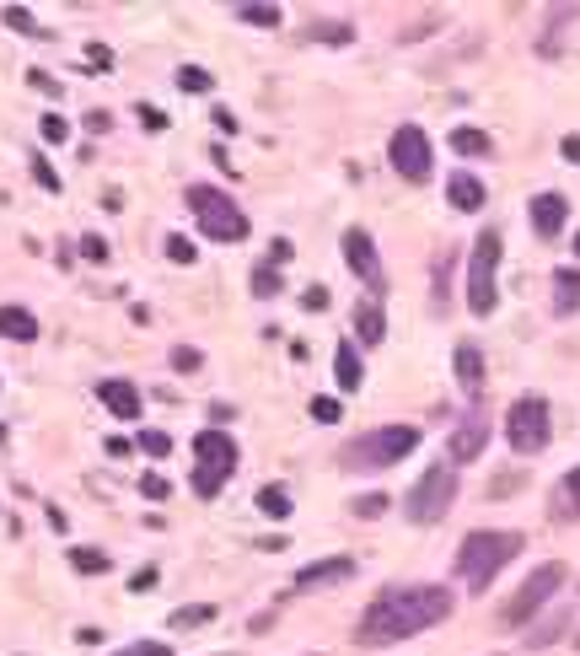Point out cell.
<instances>
[{
	"label": "cell",
	"mask_w": 580,
	"mask_h": 656,
	"mask_svg": "<svg viewBox=\"0 0 580 656\" xmlns=\"http://www.w3.org/2000/svg\"><path fill=\"white\" fill-rule=\"evenodd\" d=\"M441 619H452L446 587H393L361 614V646H397L420 629H435Z\"/></svg>",
	"instance_id": "cell-1"
},
{
	"label": "cell",
	"mask_w": 580,
	"mask_h": 656,
	"mask_svg": "<svg viewBox=\"0 0 580 656\" xmlns=\"http://www.w3.org/2000/svg\"><path fill=\"white\" fill-rule=\"evenodd\" d=\"M521 549H527V538L521 532H494V528H479L468 532L458 544V576L468 593H489V581L505 570V565L517 560Z\"/></svg>",
	"instance_id": "cell-2"
},
{
	"label": "cell",
	"mask_w": 580,
	"mask_h": 656,
	"mask_svg": "<svg viewBox=\"0 0 580 656\" xmlns=\"http://www.w3.org/2000/svg\"><path fill=\"white\" fill-rule=\"evenodd\" d=\"M414 447H420V425H376V431H366V437H355L344 447V469L350 473L393 469Z\"/></svg>",
	"instance_id": "cell-3"
},
{
	"label": "cell",
	"mask_w": 580,
	"mask_h": 656,
	"mask_svg": "<svg viewBox=\"0 0 580 656\" xmlns=\"http://www.w3.org/2000/svg\"><path fill=\"white\" fill-rule=\"evenodd\" d=\"M188 210H194V221L205 226V237H210V243H243L247 232H253L247 210L232 199V194H226V188L194 184V188H188Z\"/></svg>",
	"instance_id": "cell-4"
},
{
	"label": "cell",
	"mask_w": 580,
	"mask_h": 656,
	"mask_svg": "<svg viewBox=\"0 0 580 656\" xmlns=\"http://www.w3.org/2000/svg\"><path fill=\"white\" fill-rule=\"evenodd\" d=\"M494 302H500V232L484 226L473 253H468V313L489 317Z\"/></svg>",
	"instance_id": "cell-5"
},
{
	"label": "cell",
	"mask_w": 580,
	"mask_h": 656,
	"mask_svg": "<svg viewBox=\"0 0 580 656\" xmlns=\"http://www.w3.org/2000/svg\"><path fill=\"white\" fill-rule=\"evenodd\" d=\"M237 473V441L226 437V431H199L194 437V496H220L226 490V479Z\"/></svg>",
	"instance_id": "cell-6"
},
{
	"label": "cell",
	"mask_w": 580,
	"mask_h": 656,
	"mask_svg": "<svg viewBox=\"0 0 580 656\" xmlns=\"http://www.w3.org/2000/svg\"><path fill=\"white\" fill-rule=\"evenodd\" d=\"M452 500H458V469H452V463H435V469H425L420 484L409 490V522H414V528L441 522V517L452 511Z\"/></svg>",
	"instance_id": "cell-7"
},
{
	"label": "cell",
	"mask_w": 580,
	"mask_h": 656,
	"mask_svg": "<svg viewBox=\"0 0 580 656\" xmlns=\"http://www.w3.org/2000/svg\"><path fill=\"white\" fill-rule=\"evenodd\" d=\"M553 437V414H549V399H538V393H527L517 404L505 409V441L517 447L521 458H532V452H543Z\"/></svg>",
	"instance_id": "cell-8"
},
{
	"label": "cell",
	"mask_w": 580,
	"mask_h": 656,
	"mask_svg": "<svg viewBox=\"0 0 580 656\" xmlns=\"http://www.w3.org/2000/svg\"><path fill=\"white\" fill-rule=\"evenodd\" d=\"M564 587V565L549 560V565H538L527 581H521V593L505 603V625H532L543 608H549V597Z\"/></svg>",
	"instance_id": "cell-9"
},
{
	"label": "cell",
	"mask_w": 580,
	"mask_h": 656,
	"mask_svg": "<svg viewBox=\"0 0 580 656\" xmlns=\"http://www.w3.org/2000/svg\"><path fill=\"white\" fill-rule=\"evenodd\" d=\"M387 157H393L397 178H409V184H425L430 167H435V157H430V140H425V129H420V125H397Z\"/></svg>",
	"instance_id": "cell-10"
},
{
	"label": "cell",
	"mask_w": 580,
	"mask_h": 656,
	"mask_svg": "<svg viewBox=\"0 0 580 656\" xmlns=\"http://www.w3.org/2000/svg\"><path fill=\"white\" fill-rule=\"evenodd\" d=\"M344 264L361 275L366 285H382V258H376V243H371V232H361V226H350L344 232Z\"/></svg>",
	"instance_id": "cell-11"
},
{
	"label": "cell",
	"mask_w": 580,
	"mask_h": 656,
	"mask_svg": "<svg viewBox=\"0 0 580 656\" xmlns=\"http://www.w3.org/2000/svg\"><path fill=\"white\" fill-rule=\"evenodd\" d=\"M484 441H489L484 409H468L458 420V431H452V458H458V463H473V458L484 452Z\"/></svg>",
	"instance_id": "cell-12"
},
{
	"label": "cell",
	"mask_w": 580,
	"mask_h": 656,
	"mask_svg": "<svg viewBox=\"0 0 580 656\" xmlns=\"http://www.w3.org/2000/svg\"><path fill=\"white\" fill-rule=\"evenodd\" d=\"M355 576V560L350 555H334V560H317V565H306V570H296V593H312V587H323V581H350Z\"/></svg>",
	"instance_id": "cell-13"
},
{
	"label": "cell",
	"mask_w": 580,
	"mask_h": 656,
	"mask_svg": "<svg viewBox=\"0 0 580 656\" xmlns=\"http://www.w3.org/2000/svg\"><path fill=\"white\" fill-rule=\"evenodd\" d=\"M564 216H570L564 194H538V199H532V232H538V237H559V232H564Z\"/></svg>",
	"instance_id": "cell-14"
},
{
	"label": "cell",
	"mask_w": 580,
	"mask_h": 656,
	"mask_svg": "<svg viewBox=\"0 0 580 656\" xmlns=\"http://www.w3.org/2000/svg\"><path fill=\"white\" fill-rule=\"evenodd\" d=\"M97 399L114 409L119 420H140V393H135V382H124V376H108V382H97Z\"/></svg>",
	"instance_id": "cell-15"
},
{
	"label": "cell",
	"mask_w": 580,
	"mask_h": 656,
	"mask_svg": "<svg viewBox=\"0 0 580 656\" xmlns=\"http://www.w3.org/2000/svg\"><path fill=\"white\" fill-rule=\"evenodd\" d=\"M452 372H458V382H462V393H468V399H479V393H484V355H479V344H458Z\"/></svg>",
	"instance_id": "cell-16"
},
{
	"label": "cell",
	"mask_w": 580,
	"mask_h": 656,
	"mask_svg": "<svg viewBox=\"0 0 580 656\" xmlns=\"http://www.w3.org/2000/svg\"><path fill=\"white\" fill-rule=\"evenodd\" d=\"M355 334H361V344L387 340V317H382V302H376V296H366V302L355 307Z\"/></svg>",
	"instance_id": "cell-17"
},
{
	"label": "cell",
	"mask_w": 580,
	"mask_h": 656,
	"mask_svg": "<svg viewBox=\"0 0 580 656\" xmlns=\"http://www.w3.org/2000/svg\"><path fill=\"white\" fill-rule=\"evenodd\" d=\"M0 340H17V344L38 340V317L28 307H0Z\"/></svg>",
	"instance_id": "cell-18"
},
{
	"label": "cell",
	"mask_w": 580,
	"mask_h": 656,
	"mask_svg": "<svg viewBox=\"0 0 580 656\" xmlns=\"http://www.w3.org/2000/svg\"><path fill=\"white\" fill-rule=\"evenodd\" d=\"M446 199H452L458 210H479V205H484V184H479L473 173H452V184H446Z\"/></svg>",
	"instance_id": "cell-19"
},
{
	"label": "cell",
	"mask_w": 580,
	"mask_h": 656,
	"mask_svg": "<svg viewBox=\"0 0 580 656\" xmlns=\"http://www.w3.org/2000/svg\"><path fill=\"white\" fill-rule=\"evenodd\" d=\"M334 372H338V388H344V393H355V388L366 382V372H361V355H355V344H350V340L334 350Z\"/></svg>",
	"instance_id": "cell-20"
},
{
	"label": "cell",
	"mask_w": 580,
	"mask_h": 656,
	"mask_svg": "<svg viewBox=\"0 0 580 656\" xmlns=\"http://www.w3.org/2000/svg\"><path fill=\"white\" fill-rule=\"evenodd\" d=\"M489 146H494V140H489L484 129H468V125L452 129V151H458V157H489Z\"/></svg>",
	"instance_id": "cell-21"
},
{
	"label": "cell",
	"mask_w": 580,
	"mask_h": 656,
	"mask_svg": "<svg viewBox=\"0 0 580 656\" xmlns=\"http://www.w3.org/2000/svg\"><path fill=\"white\" fill-rule=\"evenodd\" d=\"M553 291H559L553 307H559V313H576L580 307V270H559V275H553Z\"/></svg>",
	"instance_id": "cell-22"
},
{
	"label": "cell",
	"mask_w": 580,
	"mask_h": 656,
	"mask_svg": "<svg viewBox=\"0 0 580 656\" xmlns=\"http://www.w3.org/2000/svg\"><path fill=\"white\" fill-rule=\"evenodd\" d=\"M258 511H264L269 522H285V517H291V490H285V484H264V490H258Z\"/></svg>",
	"instance_id": "cell-23"
},
{
	"label": "cell",
	"mask_w": 580,
	"mask_h": 656,
	"mask_svg": "<svg viewBox=\"0 0 580 656\" xmlns=\"http://www.w3.org/2000/svg\"><path fill=\"white\" fill-rule=\"evenodd\" d=\"M564 629H570V614L559 608V614H553L549 625H538V629H532V635H527V646H532V652H543V646H553V640H559Z\"/></svg>",
	"instance_id": "cell-24"
},
{
	"label": "cell",
	"mask_w": 580,
	"mask_h": 656,
	"mask_svg": "<svg viewBox=\"0 0 580 656\" xmlns=\"http://www.w3.org/2000/svg\"><path fill=\"white\" fill-rule=\"evenodd\" d=\"M559 517H580V469H570L559 484Z\"/></svg>",
	"instance_id": "cell-25"
},
{
	"label": "cell",
	"mask_w": 580,
	"mask_h": 656,
	"mask_svg": "<svg viewBox=\"0 0 580 656\" xmlns=\"http://www.w3.org/2000/svg\"><path fill=\"white\" fill-rule=\"evenodd\" d=\"M70 565H76L81 576H102V570H108V555H102V549H70Z\"/></svg>",
	"instance_id": "cell-26"
},
{
	"label": "cell",
	"mask_w": 580,
	"mask_h": 656,
	"mask_svg": "<svg viewBox=\"0 0 580 656\" xmlns=\"http://www.w3.org/2000/svg\"><path fill=\"white\" fill-rule=\"evenodd\" d=\"M210 619H215L210 603H194V608H178V614H173V629H194V625H210Z\"/></svg>",
	"instance_id": "cell-27"
},
{
	"label": "cell",
	"mask_w": 580,
	"mask_h": 656,
	"mask_svg": "<svg viewBox=\"0 0 580 656\" xmlns=\"http://www.w3.org/2000/svg\"><path fill=\"white\" fill-rule=\"evenodd\" d=\"M178 87H184V92H210V70H199V65H184V70H178Z\"/></svg>",
	"instance_id": "cell-28"
},
{
	"label": "cell",
	"mask_w": 580,
	"mask_h": 656,
	"mask_svg": "<svg viewBox=\"0 0 580 656\" xmlns=\"http://www.w3.org/2000/svg\"><path fill=\"white\" fill-rule=\"evenodd\" d=\"M237 17L253 22V28H279V6H243Z\"/></svg>",
	"instance_id": "cell-29"
},
{
	"label": "cell",
	"mask_w": 580,
	"mask_h": 656,
	"mask_svg": "<svg viewBox=\"0 0 580 656\" xmlns=\"http://www.w3.org/2000/svg\"><path fill=\"white\" fill-rule=\"evenodd\" d=\"M38 135H43L49 146H60V140H70V125H65L60 114H43V119H38Z\"/></svg>",
	"instance_id": "cell-30"
},
{
	"label": "cell",
	"mask_w": 580,
	"mask_h": 656,
	"mask_svg": "<svg viewBox=\"0 0 580 656\" xmlns=\"http://www.w3.org/2000/svg\"><path fill=\"white\" fill-rule=\"evenodd\" d=\"M140 452H146V458H167V452H173V437H167V431H140Z\"/></svg>",
	"instance_id": "cell-31"
},
{
	"label": "cell",
	"mask_w": 580,
	"mask_h": 656,
	"mask_svg": "<svg viewBox=\"0 0 580 656\" xmlns=\"http://www.w3.org/2000/svg\"><path fill=\"white\" fill-rule=\"evenodd\" d=\"M0 17H6V28H17V32H38V22H32L28 6H6ZM38 38H43V32H38Z\"/></svg>",
	"instance_id": "cell-32"
},
{
	"label": "cell",
	"mask_w": 580,
	"mask_h": 656,
	"mask_svg": "<svg viewBox=\"0 0 580 656\" xmlns=\"http://www.w3.org/2000/svg\"><path fill=\"white\" fill-rule=\"evenodd\" d=\"M253 291H258V296H279L275 264H258V270H253Z\"/></svg>",
	"instance_id": "cell-33"
},
{
	"label": "cell",
	"mask_w": 580,
	"mask_h": 656,
	"mask_svg": "<svg viewBox=\"0 0 580 656\" xmlns=\"http://www.w3.org/2000/svg\"><path fill=\"white\" fill-rule=\"evenodd\" d=\"M167 258H173V264H194L199 253H194V243H188V237H178V232H173V237H167Z\"/></svg>",
	"instance_id": "cell-34"
},
{
	"label": "cell",
	"mask_w": 580,
	"mask_h": 656,
	"mask_svg": "<svg viewBox=\"0 0 580 656\" xmlns=\"http://www.w3.org/2000/svg\"><path fill=\"white\" fill-rule=\"evenodd\" d=\"M338 414H344L338 399H312V420H317V425H338Z\"/></svg>",
	"instance_id": "cell-35"
},
{
	"label": "cell",
	"mask_w": 580,
	"mask_h": 656,
	"mask_svg": "<svg viewBox=\"0 0 580 656\" xmlns=\"http://www.w3.org/2000/svg\"><path fill=\"white\" fill-rule=\"evenodd\" d=\"M32 178H38L43 188H49V194H60V173L49 167V157H32Z\"/></svg>",
	"instance_id": "cell-36"
},
{
	"label": "cell",
	"mask_w": 580,
	"mask_h": 656,
	"mask_svg": "<svg viewBox=\"0 0 580 656\" xmlns=\"http://www.w3.org/2000/svg\"><path fill=\"white\" fill-rule=\"evenodd\" d=\"M140 496H146V500H167V496H173V484H167L161 473H146V479H140Z\"/></svg>",
	"instance_id": "cell-37"
},
{
	"label": "cell",
	"mask_w": 580,
	"mask_h": 656,
	"mask_svg": "<svg viewBox=\"0 0 580 656\" xmlns=\"http://www.w3.org/2000/svg\"><path fill=\"white\" fill-rule=\"evenodd\" d=\"M81 258H87V264H102V258H108V243H102L97 232H87V237H81Z\"/></svg>",
	"instance_id": "cell-38"
},
{
	"label": "cell",
	"mask_w": 580,
	"mask_h": 656,
	"mask_svg": "<svg viewBox=\"0 0 580 656\" xmlns=\"http://www.w3.org/2000/svg\"><path fill=\"white\" fill-rule=\"evenodd\" d=\"M114 656H167V640H135V646H124Z\"/></svg>",
	"instance_id": "cell-39"
},
{
	"label": "cell",
	"mask_w": 580,
	"mask_h": 656,
	"mask_svg": "<svg viewBox=\"0 0 580 656\" xmlns=\"http://www.w3.org/2000/svg\"><path fill=\"white\" fill-rule=\"evenodd\" d=\"M135 119L151 129V135H156V129H167V114H161V108H151V102H140V108H135Z\"/></svg>",
	"instance_id": "cell-40"
},
{
	"label": "cell",
	"mask_w": 580,
	"mask_h": 656,
	"mask_svg": "<svg viewBox=\"0 0 580 656\" xmlns=\"http://www.w3.org/2000/svg\"><path fill=\"white\" fill-rule=\"evenodd\" d=\"M382 511H387V496H361L355 500V517H366V522L371 517H382Z\"/></svg>",
	"instance_id": "cell-41"
},
{
	"label": "cell",
	"mask_w": 580,
	"mask_h": 656,
	"mask_svg": "<svg viewBox=\"0 0 580 656\" xmlns=\"http://www.w3.org/2000/svg\"><path fill=\"white\" fill-rule=\"evenodd\" d=\"M28 81H32V87H38L43 97H60V92H65V87L55 81V76H49V70H28Z\"/></svg>",
	"instance_id": "cell-42"
},
{
	"label": "cell",
	"mask_w": 580,
	"mask_h": 656,
	"mask_svg": "<svg viewBox=\"0 0 580 656\" xmlns=\"http://www.w3.org/2000/svg\"><path fill=\"white\" fill-rule=\"evenodd\" d=\"M173 366H178V372H199V350L178 344V350H173Z\"/></svg>",
	"instance_id": "cell-43"
},
{
	"label": "cell",
	"mask_w": 580,
	"mask_h": 656,
	"mask_svg": "<svg viewBox=\"0 0 580 656\" xmlns=\"http://www.w3.org/2000/svg\"><path fill=\"white\" fill-rule=\"evenodd\" d=\"M306 313H323V307H328V291H323V285H306Z\"/></svg>",
	"instance_id": "cell-44"
},
{
	"label": "cell",
	"mask_w": 580,
	"mask_h": 656,
	"mask_svg": "<svg viewBox=\"0 0 580 656\" xmlns=\"http://www.w3.org/2000/svg\"><path fill=\"white\" fill-rule=\"evenodd\" d=\"M350 38H355V32L344 28V22H338V28H317V43H350Z\"/></svg>",
	"instance_id": "cell-45"
},
{
	"label": "cell",
	"mask_w": 580,
	"mask_h": 656,
	"mask_svg": "<svg viewBox=\"0 0 580 656\" xmlns=\"http://www.w3.org/2000/svg\"><path fill=\"white\" fill-rule=\"evenodd\" d=\"M87 129H92V135H108V129H114V119L97 108V114H87Z\"/></svg>",
	"instance_id": "cell-46"
},
{
	"label": "cell",
	"mask_w": 580,
	"mask_h": 656,
	"mask_svg": "<svg viewBox=\"0 0 580 656\" xmlns=\"http://www.w3.org/2000/svg\"><path fill=\"white\" fill-rule=\"evenodd\" d=\"M151 581H156V565H146V570H135V581H129V587H135V593H146Z\"/></svg>",
	"instance_id": "cell-47"
},
{
	"label": "cell",
	"mask_w": 580,
	"mask_h": 656,
	"mask_svg": "<svg viewBox=\"0 0 580 656\" xmlns=\"http://www.w3.org/2000/svg\"><path fill=\"white\" fill-rule=\"evenodd\" d=\"M215 125H220V135H237V129H243L232 114H226V108H215Z\"/></svg>",
	"instance_id": "cell-48"
},
{
	"label": "cell",
	"mask_w": 580,
	"mask_h": 656,
	"mask_svg": "<svg viewBox=\"0 0 580 656\" xmlns=\"http://www.w3.org/2000/svg\"><path fill=\"white\" fill-rule=\"evenodd\" d=\"M559 151H564V161H580V135H564V146H559Z\"/></svg>",
	"instance_id": "cell-49"
},
{
	"label": "cell",
	"mask_w": 580,
	"mask_h": 656,
	"mask_svg": "<svg viewBox=\"0 0 580 656\" xmlns=\"http://www.w3.org/2000/svg\"><path fill=\"white\" fill-rule=\"evenodd\" d=\"M285 258H291V243H285V237H275V248H269V264H285Z\"/></svg>",
	"instance_id": "cell-50"
},
{
	"label": "cell",
	"mask_w": 580,
	"mask_h": 656,
	"mask_svg": "<svg viewBox=\"0 0 580 656\" xmlns=\"http://www.w3.org/2000/svg\"><path fill=\"white\" fill-rule=\"evenodd\" d=\"M108 458H129V441H124V437H108Z\"/></svg>",
	"instance_id": "cell-51"
},
{
	"label": "cell",
	"mask_w": 580,
	"mask_h": 656,
	"mask_svg": "<svg viewBox=\"0 0 580 656\" xmlns=\"http://www.w3.org/2000/svg\"><path fill=\"white\" fill-rule=\"evenodd\" d=\"M576 253H580V237H576Z\"/></svg>",
	"instance_id": "cell-52"
},
{
	"label": "cell",
	"mask_w": 580,
	"mask_h": 656,
	"mask_svg": "<svg viewBox=\"0 0 580 656\" xmlns=\"http://www.w3.org/2000/svg\"><path fill=\"white\" fill-rule=\"evenodd\" d=\"M0 437H6V425H0Z\"/></svg>",
	"instance_id": "cell-53"
},
{
	"label": "cell",
	"mask_w": 580,
	"mask_h": 656,
	"mask_svg": "<svg viewBox=\"0 0 580 656\" xmlns=\"http://www.w3.org/2000/svg\"><path fill=\"white\" fill-rule=\"evenodd\" d=\"M576 646H580V640H576Z\"/></svg>",
	"instance_id": "cell-54"
}]
</instances>
